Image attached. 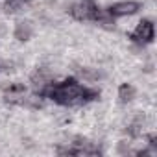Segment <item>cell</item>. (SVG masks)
Returning <instances> with one entry per match:
<instances>
[{"instance_id": "1", "label": "cell", "mask_w": 157, "mask_h": 157, "mask_svg": "<svg viewBox=\"0 0 157 157\" xmlns=\"http://www.w3.org/2000/svg\"><path fill=\"white\" fill-rule=\"evenodd\" d=\"M43 96L52 98L61 105H82L89 100L98 98V91L83 87L74 78H67L61 83H48L41 89Z\"/></svg>"}, {"instance_id": "2", "label": "cell", "mask_w": 157, "mask_h": 157, "mask_svg": "<svg viewBox=\"0 0 157 157\" xmlns=\"http://www.w3.org/2000/svg\"><path fill=\"white\" fill-rule=\"evenodd\" d=\"M70 15L76 21H98L102 11L98 10V6L93 0H80L70 8Z\"/></svg>"}, {"instance_id": "3", "label": "cell", "mask_w": 157, "mask_h": 157, "mask_svg": "<svg viewBox=\"0 0 157 157\" xmlns=\"http://www.w3.org/2000/svg\"><path fill=\"white\" fill-rule=\"evenodd\" d=\"M153 35H155L153 22L148 21V19H144V21H140V22L137 24L135 32L131 33V39H133L135 43H139V44H148V43L153 41Z\"/></svg>"}, {"instance_id": "4", "label": "cell", "mask_w": 157, "mask_h": 157, "mask_svg": "<svg viewBox=\"0 0 157 157\" xmlns=\"http://www.w3.org/2000/svg\"><path fill=\"white\" fill-rule=\"evenodd\" d=\"M140 10L139 2H133V0H126V2H117L109 8V15L111 17H126V15H133Z\"/></svg>"}, {"instance_id": "5", "label": "cell", "mask_w": 157, "mask_h": 157, "mask_svg": "<svg viewBox=\"0 0 157 157\" xmlns=\"http://www.w3.org/2000/svg\"><path fill=\"white\" fill-rule=\"evenodd\" d=\"M6 89V102H11V104H24V93H26V87L22 83H10L4 87Z\"/></svg>"}, {"instance_id": "6", "label": "cell", "mask_w": 157, "mask_h": 157, "mask_svg": "<svg viewBox=\"0 0 157 157\" xmlns=\"http://www.w3.org/2000/svg\"><path fill=\"white\" fill-rule=\"evenodd\" d=\"M13 35H15L17 41H22V43H24V41H30L32 35H33V26H32V22H30V21H21V22H17Z\"/></svg>"}, {"instance_id": "7", "label": "cell", "mask_w": 157, "mask_h": 157, "mask_svg": "<svg viewBox=\"0 0 157 157\" xmlns=\"http://www.w3.org/2000/svg\"><path fill=\"white\" fill-rule=\"evenodd\" d=\"M30 82H32V85H33L35 89H43L44 85L50 83V72L44 70V68H37V70L32 74Z\"/></svg>"}, {"instance_id": "8", "label": "cell", "mask_w": 157, "mask_h": 157, "mask_svg": "<svg viewBox=\"0 0 157 157\" xmlns=\"http://www.w3.org/2000/svg\"><path fill=\"white\" fill-rule=\"evenodd\" d=\"M133 98H135V87L129 85V83H122L118 87V100H120V104H129Z\"/></svg>"}, {"instance_id": "9", "label": "cell", "mask_w": 157, "mask_h": 157, "mask_svg": "<svg viewBox=\"0 0 157 157\" xmlns=\"http://www.w3.org/2000/svg\"><path fill=\"white\" fill-rule=\"evenodd\" d=\"M144 117L142 115H139V117H135V120L129 124V133L133 135V137H139V135H142V128H144Z\"/></svg>"}, {"instance_id": "10", "label": "cell", "mask_w": 157, "mask_h": 157, "mask_svg": "<svg viewBox=\"0 0 157 157\" xmlns=\"http://www.w3.org/2000/svg\"><path fill=\"white\" fill-rule=\"evenodd\" d=\"M78 74H80L85 82H89V83L91 82H96L98 78H100V74L96 70H93V68H78Z\"/></svg>"}]
</instances>
